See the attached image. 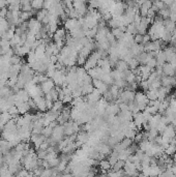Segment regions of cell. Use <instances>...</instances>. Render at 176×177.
<instances>
[{
    "label": "cell",
    "instance_id": "1",
    "mask_svg": "<svg viewBox=\"0 0 176 177\" xmlns=\"http://www.w3.org/2000/svg\"><path fill=\"white\" fill-rule=\"evenodd\" d=\"M135 102L137 103V105H138L139 110L143 111L146 107H147L149 99L147 98V96H146L144 92L139 91V92H136V94H135Z\"/></svg>",
    "mask_w": 176,
    "mask_h": 177
},
{
    "label": "cell",
    "instance_id": "2",
    "mask_svg": "<svg viewBox=\"0 0 176 177\" xmlns=\"http://www.w3.org/2000/svg\"><path fill=\"white\" fill-rule=\"evenodd\" d=\"M63 27L67 30V32H71L76 29H79L81 27L79 19H73V18H68L67 20L63 22Z\"/></svg>",
    "mask_w": 176,
    "mask_h": 177
},
{
    "label": "cell",
    "instance_id": "3",
    "mask_svg": "<svg viewBox=\"0 0 176 177\" xmlns=\"http://www.w3.org/2000/svg\"><path fill=\"white\" fill-rule=\"evenodd\" d=\"M42 25H43V23L38 21L37 19L30 18L28 20V32H30V33L35 35L41 31Z\"/></svg>",
    "mask_w": 176,
    "mask_h": 177
},
{
    "label": "cell",
    "instance_id": "4",
    "mask_svg": "<svg viewBox=\"0 0 176 177\" xmlns=\"http://www.w3.org/2000/svg\"><path fill=\"white\" fill-rule=\"evenodd\" d=\"M64 131H63V125L58 123L56 127H53V133H52V138L56 141V142H60L64 138Z\"/></svg>",
    "mask_w": 176,
    "mask_h": 177
},
{
    "label": "cell",
    "instance_id": "5",
    "mask_svg": "<svg viewBox=\"0 0 176 177\" xmlns=\"http://www.w3.org/2000/svg\"><path fill=\"white\" fill-rule=\"evenodd\" d=\"M85 98H86V102H88V103L99 102L100 99L103 98V93L100 92L99 89L94 88L90 93H88V94L85 95Z\"/></svg>",
    "mask_w": 176,
    "mask_h": 177
},
{
    "label": "cell",
    "instance_id": "6",
    "mask_svg": "<svg viewBox=\"0 0 176 177\" xmlns=\"http://www.w3.org/2000/svg\"><path fill=\"white\" fill-rule=\"evenodd\" d=\"M46 139H47V138H46L43 134H31V137H30V141L34 145L35 149H37Z\"/></svg>",
    "mask_w": 176,
    "mask_h": 177
},
{
    "label": "cell",
    "instance_id": "7",
    "mask_svg": "<svg viewBox=\"0 0 176 177\" xmlns=\"http://www.w3.org/2000/svg\"><path fill=\"white\" fill-rule=\"evenodd\" d=\"M133 122L136 124V127H138V130H140V128L142 127L143 124L146 123L144 116H143V114H142V111L138 112V113L133 114Z\"/></svg>",
    "mask_w": 176,
    "mask_h": 177
},
{
    "label": "cell",
    "instance_id": "8",
    "mask_svg": "<svg viewBox=\"0 0 176 177\" xmlns=\"http://www.w3.org/2000/svg\"><path fill=\"white\" fill-rule=\"evenodd\" d=\"M87 73H88V75H89L92 79H100V78H102V76H103V74L105 73V72H104V70L100 69L99 65H96V66L92 67V69H88Z\"/></svg>",
    "mask_w": 176,
    "mask_h": 177
},
{
    "label": "cell",
    "instance_id": "9",
    "mask_svg": "<svg viewBox=\"0 0 176 177\" xmlns=\"http://www.w3.org/2000/svg\"><path fill=\"white\" fill-rule=\"evenodd\" d=\"M163 73H164L165 76H171L174 77L176 74V67L170 62H166L164 65H163Z\"/></svg>",
    "mask_w": 176,
    "mask_h": 177
},
{
    "label": "cell",
    "instance_id": "10",
    "mask_svg": "<svg viewBox=\"0 0 176 177\" xmlns=\"http://www.w3.org/2000/svg\"><path fill=\"white\" fill-rule=\"evenodd\" d=\"M92 84L94 86V88L99 89L102 93L106 92L110 87L108 84H106L105 82H103L102 80H100V79H92Z\"/></svg>",
    "mask_w": 176,
    "mask_h": 177
},
{
    "label": "cell",
    "instance_id": "11",
    "mask_svg": "<svg viewBox=\"0 0 176 177\" xmlns=\"http://www.w3.org/2000/svg\"><path fill=\"white\" fill-rule=\"evenodd\" d=\"M54 87H55V83L51 78H48L46 81H44L43 83H41V88L44 91L45 94H46V93H48V92H50Z\"/></svg>",
    "mask_w": 176,
    "mask_h": 177
},
{
    "label": "cell",
    "instance_id": "12",
    "mask_svg": "<svg viewBox=\"0 0 176 177\" xmlns=\"http://www.w3.org/2000/svg\"><path fill=\"white\" fill-rule=\"evenodd\" d=\"M33 101L35 102V104H37V110L38 111L45 112L46 110H47V106H46V98H45V96H37V98H33Z\"/></svg>",
    "mask_w": 176,
    "mask_h": 177
},
{
    "label": "cell",
    "instance_id": "13",
    "mask_svg": "<svg viewBox=\"0 0 176 177\" xmlns=\"http://www.w3.org/2000/svg\"><path fill=\"white\" fill-rule=\"evenodd\" d=\"M162 136L167 137V138H169V139H173V138L176 136V132H175V130H174V127H173V125H172L171 123H169L167 127H166L165 131L163 132Z\"/></svg>",
    "mask_w": 176,
    "mask_h": 177
},
{
    "label": "cell",
    "instance_id": "14",
    "mask_svg": "<svg viewBox=\"0 0 176 177\" xmlns=\"http://www.w3.org/2000/svg\"><path fill=\"white\" fill-rule=\"evenodd\" d=\"M139 69H140V76H141L142 80H147L148 77L150 76L151 72L154 69H151L150 67L145 65H139Z\"/></svg>",
    "mask_w": 176,
    "mask_h": 177
},
{
    "label": "cell",
    "instance_id": "15",
    "mask_svg": "<svg viewBox=\"0 0 176 177\" xmlns=\"http://www.w3.org/2000/svg\"><path fill=\"white\" fill-rule=\"evenodd\" d=\"M16 106H17L19 112L20 114L24 115L26 113H28L30 111V106H29L28 102H19V103H16Z\"/></svg>",
    "mask_w": 176,
    "mask_h": 177
},
{
    "label": "cell",
    "instance_id": "16",
    "mask_svg": "<svg viewBox=\"0 0 176 177\" xmlns=\"http://www.w3.org/2000/svg\"><path fill=\"white\" fill-rule=\"evenodd\" d=\"M163 23H164V26H165V30L166 31H169L171 32V33H173V32L176 30V25H175V22H173L170 19H165L164 21H163Z\"/></svg>",
    "mask_w": 176,
    "mask_h": 177
},
{
    "label": "cell",
    "instance_id": "17",
    "mask_svg": "<svg viewBox=\"0 0 176 177\" xmlns=\"http://www.w3.org/2000/svg\"><path fill=\"white\" fill-rule=\"evenodd\" d=\"M99 167L100 169L102 170V171H109V170L112 168V166H111V164L109 163L108 159H103L100 160V164H99Z\"/></svg>",
    "mask_w": 176,
    "mask_h": 177
},
{
    "label": "cell",
    "instance_id": "18",
    "mask_svg": "<svg viewBox=\"0 0 176 177\" xmlns=\"http://www.w3.org/2000/svg\"><path fill=\"white\" fill-rule=\"evenodd\" d=\"M146 96H147L149 101H155V99H158V89L149 88L146 91Z\"/></svg>",
    "mask_w": 176,
    "mask_h": 177
},
{
    "label": "cell",
    "instance_id": "19",
    "mask_svg": "<svg viewBox=\"0 0 176 177\" xmlns=\"http://www.w3.org/2000/svg\"><path fill=\"white\" fill-rule=\"evenodd\" d=\"M115 69H118V70H120V72H125V70L129 69L130 67H129L128 62H126L125 60L119 59V60H118V62H117V64H116Z\"/></svg>",
    "mask_w": 176,
    "mask_h": 177
},
{
    "label": "cell",
    "instance_id": "20",
    "mask_svg": "<svg viewBox=\"0 0 176 177\" xmlns=\"http://www.w3.org/2000/svg\"><path fill=\"white\" fill-rule=\"evenodd\" d=\"M135 58L138 60L140 65H145L146 62H147V52L143 51L142 53H140L139 55H137Z\"/></svg>",
    "mask_w": 176,
    "mask_h": 177
},
{
    "label": "cell",
    "instance_id": "21",
    "mask_svg": "<svg viewBox=\"0 0 176 177\" xmlns=\"http://www.w3.org/2000/svg\"><path fill=\"white\" fill-rule=\"evenodd\" d=\"M111 32H112V34L114 35V37H115L117 41H118V40H121V38L123 37V35H125V32L121 29V27L111 29Z\"/></svg>",
    "mask_w": 176,
    "mask_h": 177
},
{
    "label": "cell",
    "instance_id": "22",
    "mask_svg": "<svg viewBox=\"0 0 176 177\" xmlns=\"http://www.w3.org/2000/svg\"><path fill=\"white\" fill-rule=\"evenodd\" d=\"M93 89H94V86L92 84V82H90V83H83V85H82V93H83V95H86V94H88V93H90Z\"/></svg>",
    "mask_w": 176,
    "mask_h": 177
},
{
    "label": "cell",
    "instance_id": "23",
    "mask_svg": "<svg viewBox=\"0 0 176 177\" xmlns=\"http://www.w3.org/2000/svg\"><path fill=\"white\" fill-rule=\"evenodd\" d=\"M125 160H117V162L114 164L112 166V169L113 171H119V170L123 169V167H125Z\"/></svg>",
    "mask_w": 176,
    "mask_h": 177
},
{
    "label": "cell",
    "instance_id": "24",
    "mask_svg": "<svg viewBox=\"0 0 176 177\" xmlns=\"http://www.w3.org/2000/svg\"><path fill=\"white\" fill-rule=\"evenodd\" d=\"M63 102L62 101H60V99H57V101H55L53 103V106H52V110H54V111H58V112H61V110H62V108H63Z\"/></svg>",
    "mask_w": 176,
    "mask_h": 177
},
{
    "label": "cell",
    "instance_id": "25",
    "mask_svg": "<svg viewBox=\"0 0 176 177\" xmlns=\"http://www.w3.org/2000/svg\"><path fill=\"white\" fill-rule=\"evenodd\" d=\"M164 152H165L166 154H167V155L172 156V155H173V154L176 152V146L173 145V144H172V143H170L167 147L165 148Z\"/></svg>",
    "mask_w": 176,
    "mask_h": 177
},
{
    "label": "cell",
    "instance_id": "26",
    "mask_svg": "<svg viewBox=\"0 0 176 177\" xmlns=\"http://www.w3.org/2000/svg\"><path fill=\"white\" fill-rule=\"evenodd\" d=\"M33 16V12H24V11H20V19L22 21H28L29 19L32 18Z\"/></svg>",
    "mask_w": 176,
    "mask_h": 177
},
{
    "label": "cell",
    "instance_id": "27",
    "mask_svg": "<svg viewBox=\"0 0 176 177\" xmlns=\"http://www.w3.org/2000/svg\"><path fill=\"white\" fill-rule=\"evenodd\" d=\"M7 112L12 115V118H17V117L19 116V114H20V112H19L18 108H17V106H16V105L11 106V107L8 108Z\"/></svg>",
    "mask_w": 176,
    "mask_h": 177
},
{
    "label": "cell",
    "instance_id": "28",
    "mask_svg": "<svg viewBox=\"0 0 176 177\" xmlns=\"http://www.w3.org/2000/svg\"><path fill=\"white\" fill-rule=\"evenodd\" d=\"M110 75L111 77L113 78V80L115 81V80H119V79H123V77H122V72H120V70L118 69H113V70H111V73H110Z\"/></svg>",
    "mask_w": 176,
    "mask_h": 177
},
{
    "label": "cell",
    "instance_id": "29",
    "mask_svg": "<svg viewBox=\"0 0 176 177\" xmlns=\"http://www.w3.org/2000/svg\"><path fill=\"white\" fill-rule=\"evenodd\" d=\"M158 12L162 16L163 19H164V20H165V19H168L169 17H170L171 11H170V8H169V7H168V5H167V6H166V7H164L163 9H161V11H159Z\"/></svg>",
    "mask_w": 176,
    "mask_h": 177
},
{
    "label": "cell",
    "instance_id": "30",
    "mask_svg": "<svg viewBox=\"0 0 176 177\" xmlns=\"http://www.w3.org/2000/svg\"><path fill=\"white\" fill-rule=\"evenodd\" d=\"M12 118V115L9 114L7 111H3L2 113L0 114V120H1L4 124H5L7 121L11 120Z\"/></svg>",
    "mask_w": 176,
    "mask_h": 177
},
{
    "label": "cell",
    "instance_id": "31",
    "mask_svg": "<svg viewBox=\"0 0 176 177\" xmlns=\"http://www.w3.org/2000/svg\"><path fill=\"white\" fill-rule=\"evenodd\" d=\"M126 32H128V33H130V34L135 35V34L138 33V27H137L134 23L129 24L128 26H126Z\"/></svg>",
    "mask_w": 176,
    "mask_h": 177
},
{
    "label": "cell",
    "instance_id": "32",
    "mask_svg": "<svg viewBox=\"0 0 176 177\" xmlns=\"http://www.w3.org/2000/svg\"><path fill=\"white\" fill-rule=\"evenodd\" d=\"M113 84L116 85L119 89H125L126 85H128V82H126L125 79H119V80H115Z\"/></svg>",
    "mask_w": 176,
    "mask_h": 177
},
{
    "label": "cell",
    "instance_id": "33",
    "mask_svg": "<svg viewBox=\"0 0 176 177\" xmlns=\"http://www.w3.org/2000/svg\"><path fill=\"white\" fill-rule=\"evenodd\" d=\"M161 40H162L163 41H165V43H167V44L171 43V41H172V33H171V32L165 30V32H164V33H163V35H162Z\"/></svg>",
    "mask_w": 176,
    "mask_h": 177
},
{
    "label": "cell",
    "instance_id": "34",
    "mask_svg": "<svg viewBox=\"0 0 176 177\" xmlns=\"http://www.w3.org/2000/svg\"><path fill=\"white\" fill-rule=\"evenodd\" d=\"M139 149V144L138 143H132L131 145H130L128 148H126V150H128V152L130 153V154H135L136 153V151Z\"/></svg>",
    "mask_w": 176,
    "mask_h": 177
},
{
    "label": "cell",
    "instance_id": "35",
    "mask_svg": "<svg viewBox=\"0 0 176 177\" xmlns=\"http://www.w3.org/2000/svg\"><path fill=\"white\" fill-rule=\"evenodd\" d=\"M47 154H48V150L42 149V148H37V155L40 160H45L47 157Z\"/></svg>",
    "mask_w": 176,
    "mask_h": 177
},
{
    "label": "cell",
    "instance_id": "36",
    "mask_svg": "<svg viewBox=\"0 0 176 177\" xmlns=\"http://www.w3.org/2000/svg\"><path fill=\"white\" fill-rule=\"evenodd\" d=\"M52 133H53V127L51 125H46L43 130V135L46 138H49L52 136Z\"/></svg>",
    "mask_w": 176,
    "mask_h": 177
},
{
    "label": "cell",
    "instance_id": "37",
    "mask_svg": "<svg viewBox=\"0 0 176 177\" xmlns=\"http://www.w3.org/2000/svg\"><path fill=\"white\" fill-rule=\"evenodd\" d=\"M138 87H139L140 89H141L142 91L146 92V91H147V90L149 89V84H148V81H147V80H142V81L139 83Z\"/></svg>",
    "mask_w": 176,
    "mask_h": 177
},
{
    "label": "cell",
    "instance_id": "38",
    "mask_svg": "<svg viewBox=\"0 0 176 177\" xmlns=\"http://www.w3.org/2000/svg\"><path fill=\"white\" fill-rule=\"evenodd\" d=\"M128 64H129V67H130V69H136V67H138L140 64L138 62V60H137L135 57L132 59H130L128 61Z\"/></svg>",
    "mask_w": 176,
    "mask_h": 177
},
{
    "label": "cell",
    "instance_id": "39",
    "mask_svg": "<svg viewBox=\"0 0 176 177\" xmlns=\"http://www.w3.org/2000/svg\"><path fill=\"white\" fill-rule=\"evenodd\" d=\"M129 155H130V153L128 152V150H126V149H123V150H121V151H119L118 159H119V160H128Z\"/></svg>",
    "mask_w": 176,
    "mask_h": 177
},
{
    "label": "cell",
    "instance_id": "40",
    "mask_svg": "<svg viewBox=\"0 0 176 177\" xmlns=\"http://www.w3.org/2000/svg\"><path fill=\"white\" fill-rule=\"evenodd\" d=\"M134 40H135V43L136 44H141L143 45V40H144V35L143 34H140V33H137L134 35Z\"/></svg>",
    "mask_w": 176,
    "mask_h": 177
},
{
    "label": "cell",
    "instance_id": "41",
    "mask_svg": "<svg viewBox=\"0 0 176 177\" xmlns=\"http://www.w3.org/2000/svg\"><path fill=\"white\" fill-rule=\"evenodd\" d=\"M146 65L150 67L151 69H155V67H156V59L155 58L148 59L147 62H146Z\"/></svg>",
    "mask_w": 176,
    "mask_h": 177
},
{
    "label": "cell",
    "instance_id": "42",
    "mask_svg": "<svg viewBox=\"0 0 176 177\" xmlns=\"http://www.w3.org/2000/svg\"><path fill=\"white\" fill-rule=\"evenodd\" d=\"M86 57H84V56H82V55H78V58H77V64L78 65H84V64H85V62H86Z\"/></svg>",
    "mask_w": 176,
    "mask_h": 177
},
{
    "label": "cell",
    "instance_id": "43",
    "mask_svg": "<svg viewBox=\"0 0 176 177\" xmlns=\"http://www.w3.org/2000/svg\"><path fill=\"white\" fill-rule=\"evenodd\" d=\"M172 160H173V164H176V152L172 155Z\"/></svg>",
    "mask_w": 176,
    "mask_h": 177
},
{
    "label": "cell",
    "instance_id": "44",
    "mask_svg": "<svg viewBox=\"0 0 176 177\" xmlns=\"http://www.w3.org/2000/svg\"><path fill=\"white\" fill-rule=\"evenodd\" d=\"M0 155H3V153H2V149H1V147H0Z\"/></svg>",
    "mask_w": 176,
    "mask_h": 177
},
{
    "label": "cell",
    "instance_id": "45",
    "mask_svg": "<svg viewBox=\"0 0 176 177\" xmlns=\"http://www.w3.org/2000/svg\"><path fill=\"white\" fill-rule=\"evenodd\" d=\"M2 113V110H1V109H0V114H1Z\"/></svg>",
    "mask_w": 176,
    "mask_h": 177
},
{
    "label": "cell",
    "instance_id": "46",
    "mask_svg": "<svg viewBox=\"0 0 176 177\" xmlns=\"http://www.w3.org/2000/svg\"><path fill=\"white\" fill-rule=\"evenodd\" d=\"M114 1H119V0H114Z\"/></svg>",
    "mask_w": 176,
    "mask_h": 177
},
{
    "label": "cell",
    "instance_id": "47",
    "mask_svg": "<svg viewBox=\"0 0 176 177\" xmlns=\"http://www.w3.org/2000/svg\"><path fill=\"white\" fill-rule=\"evenodd\" d=\"M0 41H1V37H0Z\"/></svg>",
    "mask_w": 176,
    "mask_h": 177
}]
</instances>
